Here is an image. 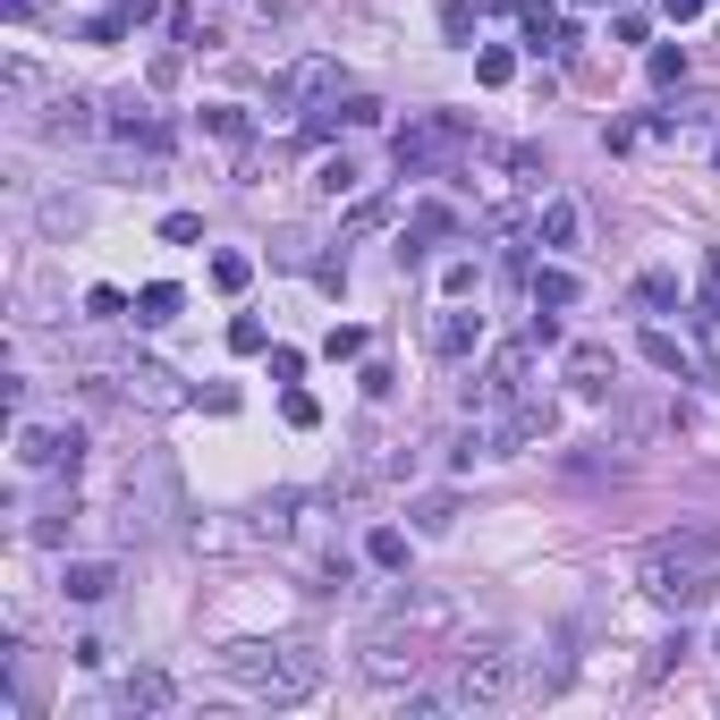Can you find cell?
I'll return each instance as SVG.
<instances>
[{"instance_id": "cell-29", "label": "cell", "mask_w": 720, "mask_h": 720, "mask_svg": "<svg viewBox=\"0 0 720 720\" xmlns=\"http://www.w3.org/2000/svg\"><path fill=\"white\" fill-rule=\"evenodd\" d=\"M85 314H94V323H119V314H128V297H119V289H94V297H85Z\"/></svg>"}, {"instance_id": "cell-38", "label": "cell", "mask_w": 720, "mask_h": 720, "mask_svg": "<svg viewBox=\"0 0 720 720\" xmlns=\"http://www.w3.org/2000/svg\"><path fill=\"white\" fill-rule=\"evenodd\" d=\"M712 162H720V144H712Z\"/></svg>"}, {"instance_id": "cell-15", "label": "cell", "mask_w": 720, "mask_h": 720, "mask_svg": "<svg viewBox=\"0 0 720 720\" xmlns=\"http://www.w3.org/2000/svg\"><path fill=\"white\" fill-rule=\"evenodd\" d=\"M602 373H611V348H568V382L577 391H602Z\"/></svg>"}, {"instance_id": "cell-34", "label": "cell", "mask_w": 720, "mask_h": 720, "mask_svg": "<svg viewBox=\"0 0 720 720\" xmlns=\"http://www.w3.org/2000/svg\"><path fill=\"white\" fill-rule=\"evenodd\" d=\"M441 26H450V43H466V26H475V0H450V9H441Z\"/></svg>"}, {"instance_id": "cell-6", "label": "cell", "mask_w": 720, "mask_h": 720, "mask_svg": "<svg viewBox=\"0 0 720 720\" xmlns=\"http://www.w3.org/2000/svg\"><path fill=\"white\" fill-rule=\"evenodd\" d=\"M77 450H85V432H77V425H68V432L18 425V466H68V475H77Z\"/></svg>"}, {"instance_id": "cell-9", "label": "cell", "mask_w": 720, "mask_h": 720, "mask_svg": "<svg viewBox=\"0 0 720 720\" xmlns=\"http://www.w3.org/2000/svg\"><path fill=\"white\" fill-rule=\"evenodd\" d=\"M111 585H119V568H111V559H68V568H60V593H68V602H102Z\"/></svg>"}, {"instance_id": "cell-10", "label": "cell", "mask_w": 720, "mask_h": 720, "mask_svg": "<svg viewBox=\"0 0 720 720\" xmlns=\"http://www.w3.org/2000/svg\"><path fill=\"white\" fill-rule=\"evenodd\" d=\"M475 339H484V323H475V314H466L458 297H450V314H441V323H432V348H441V357H466V348H475Z\"/></svg>"}, {"instance_id": "cell-25", "label": "cell", "mask_w": 720, "mask_h": 720, "mask_svg": "<svg viewBox=\"0 0 720 720\" xmlns=\"http://www.w3.org/2000/svg\"><path fill=\"white\" fill-rule=\"evenodd\" d=\"M450 230H458V212H441V204H416V237H425V246H432V237H450Z\"/></svg>"}, {"instance_id": "cell-13", "label": "cell", "mask_w": 720, "mask_h": 720, "mask_svg": "<svg viewBox=\"0 0 720 720\" xmlns=\"http://www.w3.org/2000/svg\"><path fill=\"white\" fill-rule=\"evenodd\" d=\"M534 237H543V246H568V237H577V204L551 196V204H543V221H534Z\"/></svg>"}, {"instance_id": "cell-3", "label": "cell", "mask_w": 720, "mask_h": 720, "mask_svg": "<svg viewBox=\"0 0 720 720\" xmlns=\"http://www.w3.org/2000/svg\"><path fill=\"white\" fill-rule=\"evenodd\" d=\"M518 678H525L518 653H458L441 678V712H491V704L518 695Z\"/></svg>"}, {"instance_id": "cell-22", "label": "cell", "mask_w": 720, "mask_h": 720, "mask_svg": "<svg viewBox=\"0 0 720 720\" xmlns=\"http://www.w3.org/2000/svg\"><path fill=\"white\" fill-rule=\"evenodd\" d=\"M644 357H653L661 373H687V348H678V339H670V330H644Z\"/></svg>"}, {"instance_id": "cell-7", "label": "cell", "mask_w": 720, "mask_h": 720, "mask_svg": "<svg viewBox=\"0 0 720 720\" xmlns=\"http://www.w3.org/2000/svg\"><path fill=\"white\" fill-rule=\"evenodd\" d=\"M518 26H525V43H534V51H568V43H577V26L559 18L551 0H525V9H518Z\"/></svg>"}, {"instance_id": "cell-19", "label": "cell", "mask_w": 720, "mask_h": 720, "mask_svg": "<svg viewBox=\"0 0 720 720\" xmlns=\"http://www.w3.org/2000/svg\"><path fill=\"white\" fill-rule=\"evenodd\" d=\"M695 297H704V323H720V246H704V271H695Z\"/></svg>"}, {"instance_id": "cell-37", "label": "cell", "mask_w": 720, "mask_h": 720, "mask_svg": "<svg viewBox=\"0 0 720 720\" xmlns=\"http://www.w3.org/2000/svg\"><path fill=\"white\" fill-rule=\"evenodd\" d=\"M577 9H593V0H577Z\"/></svg>"}, {"instance_id": "cell-11", "label": "cell", "mask_w": 720, "mask_h": 720, "mask_svg": "<svg viewBox=\"0 0 720 720\" xmlns=\"http://www.w3.org/2000/svg\"><path fill=\"white\" fill-rule=\"evenodd\" d=\"M170 695H178V687H170L162 670H136L128 687H119V712H170Z\"/></svg>"}, {"instance_id": "cell-31", "label": "cell", "mask_w": 720, "mask_h": 720, "mask_svg": "<svg viewBox=\"0 0 720 720\" xmlns=\"http://www.w3.org/2000/svg\"><path fill=\"white\" fill-rule=\"evenodd\" d=\"M170 34H178V43H212V26H204L196 9H170Z\"/></svg>"}, {"instance_id": "cell-12", "label": "cell", "mask_w": 720, "mask_h": 720, "mask_svg": "<svg viewBox=\"0 0 720 720\" xmlns=\"http://www.w3.org/2000/svg\"><path fill=\"white\" fill-rule=\"evenodd\" d=\"M373 119H382V102H373V94H348V102H330L323 119H314V136H330V128H373Z\"/></svg>"}, {"instance_id": "cell-27", "label": "cell", "mask_w": 720, "mask_h": 720, "mask_svg": "<svg viewBox=\"0 0 720 720\" xmlns=\"http://www.w3.org/2000/svg\"><path fill=\"white\" fill-rule=\"evenodd\" d=\"M636 297H644V305H678V280H670V271H644V280H636Z\"/></svg>"}, {"instance_id": "cell-21", "label": "cell", "mask_w": 720, "mask_h": 720, "mask_svg": "<svg viewBox=\"0 0 720 720\" xmlns=\"http://www.w3.org/2000/svg\"><path fill=\"white\" fill-rule=\"evenodd\" d=\"M509 77H518V60H509L500 43H484V51H475V85H509Z\"/></svg>"}, {"instance_id": "cell-28", "label": "cell", "mask_w": 720, "mask_h": 720, "mask_svg": "<svg viewBox=\"0 0 720 720\" xmlns=\"http://www.w3.org/2000/svg\"><path fill=\"white\" fill-rule=\"evenodd\" d=\"M314 187H323V196H348V187H357V170H348V162H323V170H314Z\"/></svg>"}, {"instance_id": "cell-33", "label": "cell", "mask_w": 720, "mask_h": 720, "mask_svg": "<svg viewBox=\"0 0 720 720\" xmlns=\"http://www.w3.org/2000/svg\"><path fill=\"white\" fill-rule=\"evenodd\" d=\"M230 348H237V357H255V348H263V323H255V314H237V323H230Z\"/></svg>"}, {"instance_id": "cell-4", "label": "cell", "mask_w": 720, "mask_h": 720, "mask_svg": "<svg viewBox=\"0 0 720 720\" xmlns=\"http://www.w3.org/2000/svg\"><path fill=\"white\" fill-rule=\"evenodd\" d=\"M466 144V119L458 111H425V119H407V128L391 136V162H398V178H425L441 153H458Z\"/></svg>"}, {"instance_id": "cell-1", "label": "cell", "mask_w": 720, "mask_h": 720, "mask_svg": "<svg viewBox=\"0 0 720 720\" xmlns=\"http://www.w3.org/2000/svg\"><path fill=\"white\" fill-rule=\"evenodd\" d=\"M644 593L670 611H695L720 593V534H661L644 551Z\"/></svg>"}, {"instance_id": "cell-20", "label": "cell", "mask_w": 720, "mask_h": 720, "mask_svg": "<svg viewBox=\"0 0 720 720\" xmlns=\"http://www.w3.org/2000/svg\"><path fill=\"white\" fill-rule=\"evenodd\" d=\"M204 128L221 136V144H246V136H255V119H246V111H230V102H221V111H204Z\"/></svg>"}, {"instance_id": "cell-32", "label": "cell", "mask_w": 720, "mask_h": 720, "mask_svg": "<svg viewBox=\"0 0 720 720\" xmlns=\"http://www.w3.org/2000/svg\"><path fill=\"white\" fill-rule=\"evenodd\" d=\"M162 237H170V246H196V237H204V221H196V212H170V221H162Z\"/></svg>"}, {"instance_id": "cell-17", "label": "cell", "mask_w": 720, "mask_h": 720, "mask_svg": "<svg viewBox=\"0 0 720 720\" xmlns=\"http://www.w3.org/2000/svg\"><path fill=\"white\" fill-rule=\"evenodd\" d=\"M111 136H128V144H144V153H162V144H170V128H153L144 111H119V119H111Z\"/></svg>"}, {"instance_id": "cell-18", "label": "cell", "mask_w": 720, "mask_h": 720, "mask_svg": "<svg viewBox=\"0 0 720 720\" xmlns=\"http://www.w3.org/2000/svg\"><path fill=\"white\" fill-rule=\"evenodd\" d=\"M170 314H178V289H170V280H153V289L136 297V323H153V330H162Z\"/></svg>"}, {"instance_id": "cell-2", "label": "cell", "mask_w": 720, "mask_h": 720, "mask_svg": "<svg viewBox=\"0 0 720 720\" xmlns=\"http://www.w3.org/2000/svg\"><path fill=\"white\" fill-rule=\"evenodd\" d=\"M230 678L246 695H263V704H305V695L323 687V653H305V644H237L230 653Z\"/></svg>"}, {"instance_id": "cell-26", "label": "cell", "mask_w": 720, "mask_h": 720, "mask_svg": "<svg viewBox=\"0 0 720 720\" xmlns=\"http://www.w3.org/2000/svg\"><path fill=\"white\" fill-rule=\"evenodd\" d=\"M678 77H687V51H678V43H661V51H653V85H678Z\"/></svg>"}, {"instance_id": "cell-8", "label": "cell", "mask_w": 720, "mask_h": 720, "mask_svg": "<svg viewBox=\"0 0 720 720\" xmlns=\"http://www.w3.org/2000/svg\"><path fill=\"white\" fill-rule=\"evenodd\" d=\"M348 77H339V60H297L289 77H280V102H314V94H339Z\"/></svg>"}, {"instance_id": "cell-35", "label": "cell", "mask_w": 720, "mask_h": 720, "mask_svg": "<svg viewBox=\"0 0 720 720\" xmlns=\"http://www.w3.org/2000/svg\"><path fill=\"white\" fill-rule=\"evenodd\" d=\"M153 9H162V0H119V18H128V26H144Z\"/></svg>"}, {"instance_id": "cell-24", "label": "cell", "mask_w": 720, "mask_h": 720, "mask_svg": "<svg viewBox=\"0 0 720 720\" xmlns=\"http://www.w3.org/2000/svg\"><path fill=\"white\" fill-rule=\"evenodd\" d=\"M246 280H255V263H246V255H212V289H246Z\"/></svg>"}, {"instance_id": "cell-30", "label": "cell", "mask_w": 720, "mask_h": 720, "mask_svg": "<svg viewBox=\"0 0 720 720\" xmlns=\"http://www.w3.org/2000/svg\"><path fill=\"white\" fill-rule=\"evenodd\" d=\"M323 357H364V330H357V323H339V330L323 339Z\"/></svg>"}, {"instance_id": "cell-23", "label": "cell", "mask_w": 720, "mask_h": 720, "mask_svg": "<svg viewBox=\"0 0 720 720\" xmlns=\"http://www.w3.org/2000/svg\"><path fill=\"white\" fill-rule=\"evenodd\" d=\"M534 305H577V280L568 271H534Z\"/></svg>"}, {"instance_id": "cell-36", "label": "cell", "mask_w": 720, "mask_h": 720, "mask_svg": "<svg viewBox=\"0 0 720 720\" xmlns=\"http://www.w3.org/2000/svg\"><path fill=\"white\" fill-rule=\"evenodd\" d=\"M661 9H670L678 26H687V18H704V0H661Z\"/></svg>"}, {"instance_id": "cell-5", "label": "cell", "mask_w": 720, "mask_h": 720, "mask_svg": "<svg viewBox=\"0 0 720 720\" xmlns=\"http://www.w3.org/2000/svg\"><path fill=\"white\" fill-rule=\"evenodd\" d=\"M534 348H543V339H534V330H525V339H509V348H491V364H484V407L491 416H509V407H525V398H534Z\"/></svg>"}, {"instance_id": "cell-16", "label": "cell", "mask_w": 720, "mask_h": 720, "mask_svg": "<svg viewBox=\"0 0 720 720\" xmlns=\"http://www.w3.org/2000/svg\"><path fill=\"white\" fill-rule=\"evenodd\" d=\"M364 559H373V568H407V534H398V525H373V534H364Z\"/></svg>"}, {"instance_id": "cell-14", "label": "cell", "mask_w": 720, "mask_h": 720, "mask_svg": "<svg viewBox=\"0 0 720 720\" xmlns=\"http://www.w3.org/2000/svg\"><path fill=\"white\" fill-rule=\"evenodd\" d=\"M43 128H51V136H94V102H77V94L51 102V119H43Z\"/></svg>"}]
</instances>
